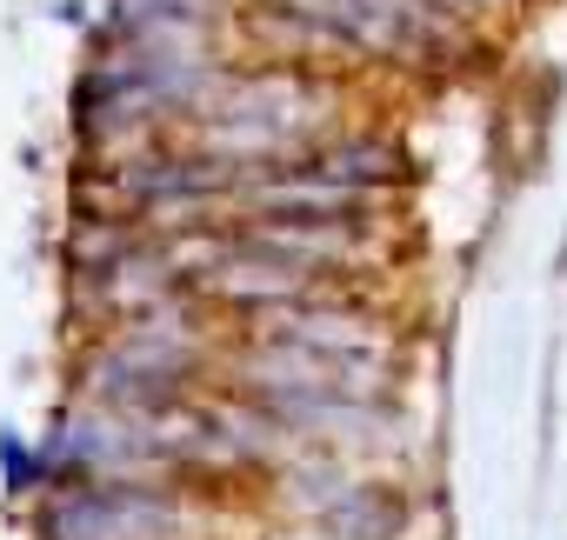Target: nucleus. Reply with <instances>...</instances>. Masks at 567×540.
<instances>
[{
	"label": "nucleus",
	"mask_w": 567,
	"mask_h": 540,
	"mask_svg": "<svg viewBox=\"0 0 567 540\" xmlns=\"http://www.w3.org/2000/svg\"><path fill=\"white\" fill-rule=\"evenodd\" d=\"M167 520H174V507L161 494L107 480V487H81L54 507V540H154Z\"/></svg>",
	"instance_id": "f257e3e1"
}]
</instances>
